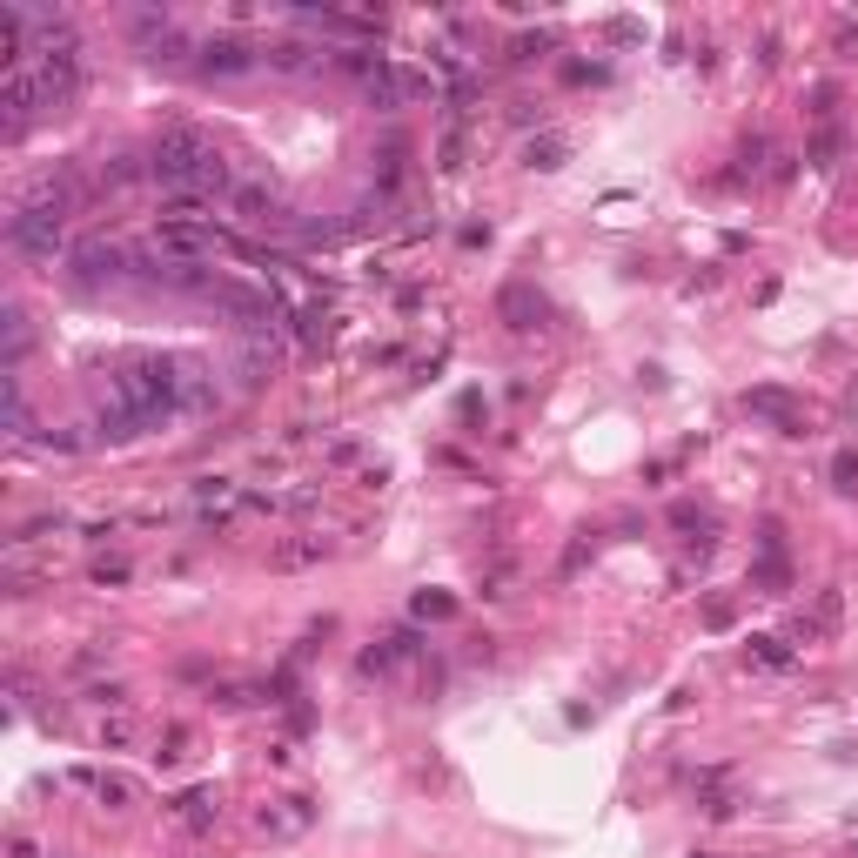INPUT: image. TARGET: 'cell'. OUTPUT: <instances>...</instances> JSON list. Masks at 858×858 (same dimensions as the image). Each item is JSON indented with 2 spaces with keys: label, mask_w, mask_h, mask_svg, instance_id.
Wrapping results in <instances>:
<instances>
[{
  "label": "cell",
  "mask_w": 858,
  "mask_h": 858,
  "mask_svg": "<svg viewBox=\"0 0 858 858\" xmlns=\"http://www.w3.org/2000/svg\"><path fill=\"white\" fill-rule=\"evenodd\" d=\"M7 858H41V845H34L27 832H14V838H7Z\"/></svg>",
  "instance_id": "cell-23"
},
{
  "label": "cell",
  "mask_w": 858,
  "mask_h": 858,
  "mask_svg": "<svg viewBox=\"0 0 858 858\" xmlns=\"http://www.w3.org/2000/svg\"><path fill=\"white\" fill-rule=\"evenodd\" d=\"M68 785L74 791H94L108 812H128V805H135V785H128L121 771H88V765H81V771H68Z\"/></svg>",
  "instance_id": "cell-8"
},
{
  "label": "cell",
  "mask_w": 858,
  "mask_h": 858,
  "mask_svg": "<svg viewBox=\"0 0 858 858\" xmlns=\"http://www.w3.org/2000/svg\"><path fill=\"white\" fill-rule=\"evenodd\" d=\"M745 409H751V416H771V423L785 429V436H805V409L791 403L785 389H751V396H745Z\"/></svg>",
  "instance_id": "cell-9"
},
{
  "label": "cell",
  "mask_w": 858,
  "mask_h": 858,
  "mask_svg": "<svg viewBox=\"0 0 858 858\" xmlns=\"http://www.w3.org/2000/svg\"><path fill=\"white\" fill-rule=\"evenodd\" d=\"M94 584H128V564H121V557H101V564H94Z\"/></svg>",
  "instance_id": "cell-21"
},
{
  "label": "cell",
  "mask_w": 858,
  "mask_h": 858,
  "mask_svg": "<svg viewBox=\"0 0 858 858\" xmlns=\"http://www.w3.org/2000/svg\"><path fill=\"white\" fill-rule=\"evenodd\" d=\"M302 564H322V543H282L275 550V570H302Z\"/></svg>",
  "instance_id": "cell-17"
},
{
  "label": "cell",
  "mask_w": 858,
  "mask_h": 858,
  "mask_svg": "<svg viewBox=\"0 0 858 858\" xmlns=\"http://www.w3.org/2000/svg\"><path fill=\"white\" fill-rule=\"evenodd\" d=\"M222 208L242 228H282V222H289V208H282V195H275V181H235V195H228Z\"/></svg>",
  "instance_id": "cell-7"
},
{
  "label": "cell",
  "mask_w": 858,
  "mask_h": 858,
  "mask_svg": "<svg viewBox=\"0 0 858 858\" xmlns=\"http://www.w3.org/2000/svg\"><path fill=\"white\" fill-rule=\"evenodd\" d=\"M68 275L81 289H101V282H128L135 275V249L128 242H108V235H88L68 249Z\"/></svg>",
  "instance_id": "cell-5"
},
{
  "label": "cell",
  "mask_w": 858,
  "mask_h": 858,
  "mask_svg": "<svg viewBox=\"0 0 858 858\" xmlns=\"http://www.w3.org/2000/svg\"><path fill=\"white\" fill-rule=\"evenodd\" d=\"M141 175H148V161H135V155H108L101 168H94V181H101L108 195H121V188H135Z\"/></svg>",
  "instance_id": "cell-13"
},
{
  "label": "cell",
  "mask_w": 858,
  "mask_h": 858,
  "mask_svg": "<svg viewBox=\"0 0 858 858\" xmlns=\"http://www.w3.org/2000/svg\"><path fill=\"white\" fill-rule=\"evenodd\" d=\"M564 155H570L564 141H557V135H543V141H530V155H523V161H530V168H564Z\"/></svg>",
  "instance_id": "cell-18"
},
{
  "label": "cell",
  "mask_w": 858,
  "mask_h": 858,
  "mask_svg": "<svg viewBox=\"0 0 858 858\" xmlns=\"http://www.w3.org/2000/svg\"><path fill=\"white\" fill-rule=\"evenodd\" d=\"M195 61H202V74H208V81H242V74L269 68V54H262L255 41H242V34H208Z\"/></svg>",
  "instance_id": "cell-6"
},
{
  "label": "cell",
  "mask_w": 858,
  "mask_h": 858,
  "mask_svg": "<svg viewBox=\"0 0 858 858\" xmlns=\"http://www.w3.org/2000/svg\"><path fill=\"white\" fill-rule=\"evenodd\" d=\"M94 738H101V751L135 745V718H128V711H114V718H101V731H94Z\"/></svg>",
  "instance_id": "cell-16"
},
{
  "label": "cell",
  "mask_w": 858,
  "mask_h": 858,
  "mask_svg": "<svg viewBox=\"0 0 858 858\" xmlns=\"http://www.w3.org/2000/svg\"><path fill=\"white\" fill-rule=\"evenodd\" d=\"M208 302H215L222 316H235L249 336H282V316H289L269 282H235V275H222V282L208 289Z\"/></svg>",
  "instance_id": "cell-2"
},
{
  "label": "cell",
  "mask_w": 858,
  "mask_h": 858,
  "mask_svg": "<svg viewBox=\"0 0 858 858\" xmlns=\"http://www.w3.org/2000/svg\"><path fill=\"white\" fill-rule=\"evenodd\" d=\"M832 155H838V135H832V128H825V135L812 141V161H818V168H825V161H832Z\"/></svg>",
  "instance_id": "cell-24"
},
{
  "label": "cell",
  "mask_w": 858,
  "mask_h": 858,
  "mask_svg": "<svg viewBox=\"0 0 858 858\" xmlns=\"http://www.w3.org/2000/svg\"><path fill=\"white\" fill-rule=\"evenodd\" d=\"M832 483H838V490H858V450H838L832 456Z\"/></svg>",
  "instance_id": "cell-19"
},
{
  "label": "cell",
  "mask_w": 858,
  "mask_h": 858,
  "mask_svg": "<svg viewBox=\"0 0 858 858\" xmlns=\"http://www.w3.org/2000/svg\"><path fill=\"white\" fill-rule=\"evenodd\" d=\"M128 34H135V47L155 61V68H181L188 54H202V41H195L168 7H141V14H128Z\"/></svg>",
  "instance_id": "cell-4"
},
{
  "label": "cell",
  "mask_w": 858,
  "mask_h": 858,
  "mask_svg": "<svg viewBox=\"0 0 858 858\" xmlns=\"http://www.w3.org/2000/svg\"><path fill=\"white\" fill-rule=\"evenodd\" d=\"M148 181H161V195H188V202H228L235 195V168L202 128H161L148 148Z\"/></svg>",
  "instance_id": "cell-1"
},
{
  "label": "cell",
  "mask_w": 858,
  "mask_h": 858,
  "mask_svg": "<svg viewBox=\"0 0 858 858\" xmlns=\"http://www.w3.org/2000/svg\"><path fill=\"white\" fill-rule=\"evenodd\" d=\"M7 249L27 255V262H54V255H68V215L54 202H21L7 215Z\"/></svg>",
  "instance_id": "cell-3"
},
{
  "label": "cell",
  "mask_w": 858,
  "mask_h": 858,
  "mask_svg": "<svg viewBox=\"0 0 858 858\" xmlns=\"http://www.w3.org/2000/svg\"><path fill=\"white\" fill-rule=\"evenodd\" d=\"M503 316H510V329H537L543 302H537V295H530V289H523V282H517V289L503 295Z\"/></svg>",
  "instance_id": "cell-15"
},
{
  "label": "cell",
  "mask_w": 858,
  "mask_h": 858,
  "mask_svg": "<svg viewBox=\"0 0 858 858\" xmlns=\"http://www.w3.org/2000/svg\"><path fill=\"white\" fill-rule=\"evenodd\" d=\"M309 805H302V798H275V805H262V832H275V838H295L302 832V825H309Z\"/></svg>",
  "instance_id": "cell-12"
},
{
  "label": "cell",
  "mask_w": 858,
  "mask_h": 858,
  "mask_svg": "<svg viewBox=\"0 0 858 858\" xmlns=\"http://www.w3.org/2000/svg\"><path fill=\"white\" fill-rule=\"evenodd\" d=\"M262 54H269L275 74H322V68H329V54L309 47V41H275V47H262Z\"/></svg>",
  "instance_id": "cell-10"
},
{
  "label": "cell",
  "mask_w": 858,
  "mask_h": 858,
  "mask_svg": "<svg viewBox=\"0 0 858 858\" xmlns=\"http://www.w3.org/2000/svg\"><path fill=\"white\" fill-rule=\"evenodd\" d=\"M181 751H188V731H161L155 738V765H175Z\"/></svg>",
  "instance_id": "cell-20"
},
{
  "label": "cell",
  "mask_w": 858,
  "mask_h": 858,
  "mask_svg": "<svg viewBox=\"0 0 858 858\" xmlns=\"http://www.w3.org/2000/svg\"><path fill=\"white\" fill-rule=\"evenodd\" d=\"M175 818L202 832V825H215V818H222V805H215V791H181V798H175Z\"/></svg>",
  "instance_id": "cell-14"
},
{
  "label": "cell",
  "mask_w": 858,
  "mask_h": 858,
  "mask_svg": "<svg viewBox=\"0 0 858 858\" xmlns=\"http://www.w3.org/2000/svg\"><path fill=\"white\" fill-rule=\"evenodd\" d=\"M235 503H249L235 476H195V510H202V517H228Z\"/></svg>",
  "instance_id": "cell-11"
},
{
  "label": "cell",
  "mask_w": 858,
  "mask_h": 858,
  "mask_svg": "<svg viewBox=\"0 0 858 858\" xmlns=\"http://www.w3.org/2000/svg\"><path fill=\"white\" fill-rule=\"evenodd\" d=\"M416 617H450V597H429L423 590V597H416Z\"/></svg>",
  "instance_id": "cell-22"
}]
</instances>
